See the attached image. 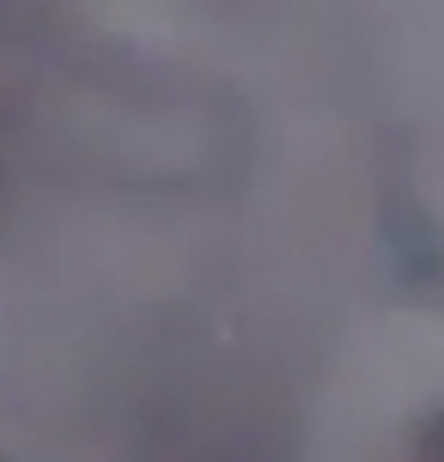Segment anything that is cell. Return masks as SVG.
Instances as JSON below:
<instances>
[{
	"instance_id": "1",
	"label": "cell",
	"mask_w": 444,
	"mask_h": 462,
	"mask_svg": "<svg viewBox=\"0 0 444 462\" xmlns=\"http://www.w3.org/2000/svg\"><path fill=\"white\" fill-rule=\"evenodd\" d=\"M414 462H444V414L421 432V450H414Z\"/></svg>"
}]
</instances>
